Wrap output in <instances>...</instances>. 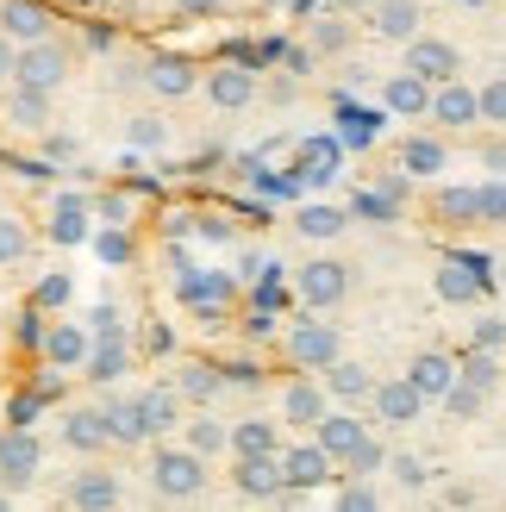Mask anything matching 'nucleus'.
<instances>
[{
	"label": "nucleus",
	"mask_w": 506,
	"mask_h": 512,
	"mask_svg": "<svg viewBox=\"0 0 506 512\" xmlns=\"http://www.w3.org/2000/svg\"><path fill=\"white\" fill-rule=\"evenodd\" d=\"M475 94H482V125H500L506 132V75H488Z\"/></svg>",
	"instance_id": "nucleus-48"
},
{
	"label": "nucleus",
	"mask_w": 506,
	"mask_h": 512,
	"mask_svg": "<svg viewBox=\"0 0 506 512\" xmlns=\"http://www.w3.org/2000/svg\"><path fill=\"white\" fill-rule=\"evenodd\" d=\"M338 7H375V0H338Z\"/></svg>",
	"instance_id": "nucleus-59"
},
{
	"label": "nucleus",
	"mask_w": 506,
	"mask_h": 512,
	"mask_svg": "<svg viewBox=\"0 0 506 512\" xmlns=\"http://www.w3.org/2000/svg\"><path fill=\"white\" fill-rule=\"evenodd\" d=\"M213 488V463L188 444H150V494L157 500H200Z\"/></svg>",
	"instance_id": "nucleus-1"
},
{
	"label": "nucleus",
	"mask_w": 506,
	"mask_h": 512,
	"mask_svg": "<svg viewBox=\"0 0 506 512\" xmlns=\"http://www.w3.org/2000/svg\"><path fill=\"white\" fill-rule=\"evenodd\" d=\"M63 7H94V0H63Z\"/></svg>",
	"instance_id": "nucleus-60"
},
{
	"label": "nucleus",
	"mask_w": 506,
	"mask_h": 512,
	"mask_svg": "<svg viewBox=\"0 0 506 512\" xmlns=\"http://www.w3.org/2000/svg\"><path fill=\"white\" fill-rule=\"evenodd\" d=\"M0 32L13 44H38L57 32V7L50 0H0Z\"/></svg>",
	"instance_id": "nucleus-23"
},
{
	"label": "nucleus",
	"mask_w": 506,
	"mask_h": 512,
	"mask_svg": "<svg viewBox=\"0 0 506 512\" xmlns=\"http://www.w3.org/2000/svg\"><path fill=\"white\" fill-rule=\"evenodd\" d=\"M175 388H182V400H188V406H213V400L225 394V369H219V363H207V356H188V363L175 369Z\"/></svg>",
	"instance_id": "nucleus-33"
},
{
	"label": "nucleus",
	"mask_w": 506,
	"mask_h": 512,
	"mask_svg": "<svg viewBox=\"0 0 506 512\" xmlns=\"http://www.w3.org/2000/svg\"><path fill=\"white\" fill-rule=\"evenodd\" d=\"M407 57H400V69H413V75H425V82H450V75H463V50L450 44V38H438V32H419V38H407L400 44Z\"/></svg>",
	"instance_id": "nucleus-11"
},
{
	"label": "nucleus",
	"mask_w": 506,
	"mask_h": 512,
	"mask_svg": "<svg viewBox=\"0 0 506 512\" xmlns=\"http://www.w3.org/2000/svg\"><path fill=\"white\" fill-rule=\"evenodd\" d=\"M175 294H182V306H194L200 319H225L238 306V275H225V269H182Z\"/></svg>",
	"instance_id": "nucleus-7"
},
{
	"label": "nucleus",
	"mask_w": 506,
	"mask_h": 512,
	"mask_svg": "<svg viewBox=\"0 0 506 512\" xmlns=\"http://www.w3.org/2000/svg\"><path fill=\"white\" fill-rule=\"evenodd\" d=\"M282 413H244V419H232V456H275L288 438H282Z\"/></svg>",
	"instance_id": "nucleus-27"
},
{
	"label": "nucleus",
	"mask_w": 506,
	"mask_h": 512,
	"mask_svg": "<svg viewBox=\"0 0 506 512\" xmlns=\"http://www.w3.org/2000/svg\"><path fill=\"white\" fill-rule=\"evenodd\" d=\"M369 32L382 44H407V38L425 32V7H419V0H375V7H369Z\"/></svg>",
	"instance_id": "nucleus-24"
},
{
	"label": "nucleus",
	"mask_w": 506,
	"mask_h": 512,
	"mask_svg": "<svg viewBox=\"0 0 506 512\" xmlns=\"http://www.w3.org/2000/svg\"><path fill=\"white\" fill-rule=\"evenodd\" d=\"M407 381H413V388L438 406L450 388H457V356H450V350H419L413 363H407Z\"/></svg>",
	"instance_id": "nucleus-29"
},
{
	"label": "nucleus",
	"mask_w": 506,
	"mask_h": 512,
	"mask_svg": "<svg viewBox=\"0 0 506 512\" xmlns=\"http://www.w3.org/2000/svg\"><path fill=\"white\" fill-rule=\"evenodd\" d=\"M475 344H482V350H500V344H506V325H500V319H482V325H475Z\"/></svg>",
	"instance_id": "nucleus-56"
},
{
	"label": "nucleus",
	"mask_w": 506,
	"mask_h": 512,
	"mask_svg": "<svg viewBox=\"0 0 506 512\" xmlns=\"http://www.w3.org/2000/svg\"><path fill=\"white\" fill-rule=\"evenodd\" d=\"M94 250L107 256V263H132V232H125V225H107V232H94Z\"/></svg>",
	"instance_id": "nucleus-49"
},
{
	"label": "nucleus",
	"mask_w": 506,
	"mask_h": 512,
	"mask_svg": "<svg viewBox=\"0 0 506 512\" xmlns=\"http://www.w3.org/2000/svg\"><path fill=\"white\" fill-rule=\"evenodd\" d=\"M119 500H125L119 469H100V463L75 469V475H69V488H63V506H82V512H113Z\"/></svg>",
	"instance_id": "nucleus-18"
},
{
	"label": "nucleus",
	"mask_w": 506,
	"mask_h": 512,
	"mask_svg": "<svg viewBox=\"0 0 506 512\" xmlns=\"http://www.w3.org/2000/svg\"><path fill=\"white\" fill-rule=\"evenodd\" d=\"M32 306H38V313H57V306H69V275L50 269L38 288H32Z\"/></svg>",
	"instance_id": "nucleus-47"
},
{
	"label": "nucleus",
	"mask_w": 506,
	"mask_h": 512,
	"mask_svg": "<svg viewBox=\"0 0 506 512\" xmlns=\"http://www.w3.org/2000/svg\"><path fill=\"white\" fill-rule=\"evenodd\" d=\"M125 369H132V344H125V338H94L82 375H88V381H100V388H113Z\"/></svg>",
	"instance_id": "nucleus-35"
},
{
	"label": "nucleus",
	"mask_w": 506,
	"mask_h": 512,
	"mask_svg": "<svg viewBox=\"0 0 506 512\" xmlns=\"http://www.w3.org/2000/svg\"><path fill=\"white\" fill-rule=\"evenodd\" d=\"M350 288H357V275H350L344 256H307V263L294 269V294H300V306H313V313H338L350 300Z\"/></svg>",
	"instance_id": "nucleus-4"
},
{
	"label": "nucleus",
	"mask_w": 506,
	"mask_h": 512,
	"mask_svg": "<svg viewBox=\"0 0 506 512\" xmlns=\"http://www.w3.org/2000/svg\"><path fill=\"white\" fill-rule=\"evenodd\" d=\"M169 7L182 13V19H219V13H225V0H169Z\"/></svg>",
	"instance_id": "nucleus-53"
},
{
	"label": "nucleus",
	"mask_w": 506,
	"mask_h": 512,
	"mask_svg": "<svg viewBox=\"0 0 506 512\" xmlns=\"http://www.w3.org/2000/svg\"><path fill=\"white\" fill-rule=\"evenodd\" d=\"M57 419H63V425H57L63 450H75V456H100V450H113V438H107V413H100V400L63 406Z\"/></svg>",
	"instance_id": "nucleus-14"
},
{
	"label": "nucleus",
	"mask_w": 506,
	"mask_h": 512,
	"mask_svg": "<svg viewBox=\"0 0 506 512\" xmlns=\"http://www.w3.org/2000/svg\"><path fill=\"white\" fill-rule=\"evenodd\" d=\"M282 356H288V369H313V375H319L325 363H338V356H344V338H338L332 319L307 306V319H294V325L282 331Z\"/></svg>",
	"instance_id": "nucleus-3"
},
{
	"label": "nucleus",
	"mask_w": 506,
	"mask_h": 512,
	"mask_svg": "<svg viewBox=\"0 0 506 512\" xmlns=\"http://www.w3.org/2000/svg\"><path fill=\"white\" fill-rule=\"evenodd\" d=\"M13 63H19V44L0 32V88H13Z\"/></svg>",
	"instance_id": "nucleus-55"
},
{
	"label": "nucleus",
	"mask_w": 506,
	"mask_h": 512,
	"mask_svg": "<svg viewBox=\"0 0 506 512\" xmlns=\"http://www.w3.org/2000/svg\"><path fill=\"white\" fill-rule=\"evenodd\" d=\"M125 144L132 150H163L169 144V119L163 113H132L125 119Z\"/></svg>",
	"instance_id": "nucleus-39"
},
{
	"label": "nucleus",
	"mask_w": 506,
	"mask_h": 512,
	"mask_svg": "<svg viewBox=\"0 0 506 512\" xmlns=\"http://www.w3.org/2000/svg\"><path fill=\"white\" fill-rule=\"evenodd\" d=\"M338 163H344V138H307L294 150V169H300V182H313V188H325L338 175Z\"/></svg>",
	"instance_id": "nucleus-34"
},
{
	"label": "nucleus",
	"mask_w": 506,
	"mask_h": 512,
	"mask_svg": "<svg viewBox=\"0 0 506 512\" xmlns=\"http://www.w3.org/2000/svg\"><path fill=\"white\" fill-rule=\"evenodd\" d=\"M338 475V463L325 456V444L313 438H300V444H282V481H288V494H313V488H325V481Z\"/></svg>",
	"instance_id": "nucleus-9"
},
{
	"label": "nucleus",
	"mask_w": 506,
	"mask_h": 512,
	"mask_svg": "<svg viewBox=\"0 0 506 512\" xmlns=\"http://www.w3.org/2000/svg\"><path fill=\"white\" fill-rule=\"evenodd\" d=\"M475 225H506V182L475 188Z\"/></svg>",
	"instance_id": "nucleus-46"
},
{
	"label": "nucleus",
	"mask_w": 506,
	"mask_h": 512,
	"mask_svg": "<svg viewBox=\"0 0 506 512\" xmlns=\"http://www.w3.org/2000/svg\"><path fill=\"white\" fill-rule=\"evenodd\" d=\"M200 94L213 100L219 113H244L250 100H257V69L250 63H213V69H200Z\"/></svg>",
	"instance_id": "nucleus-10"
},
{
	"label": "nucleus",
	"mask_w": 506,
	"mask_h": 512,
	"mask_svg": "<svg viewBox=\"0 0 506 512\" xmlns=\"http://www.w3.org/2000/svg\"><path fill=\"white\" fill-rule=\"evenodd\" d=\"M482 281H488V263L450 250L444 263H438V275H432V288H438L444 306H475V300H482Z\"/></svg>",
	"instance_id": "nucleus-17"
},
{
	"label": "nucleus",
	"mask_w": 506,
	"mask_h": 512,
	"mask_svg": "<svg viewBox=\"0 0 506 512\" xmlns=\"http://www.w3.org/2000/svg\"><path fill=\"white\" fill-rule=\"evenodd\" d=\"M32 244H38L32 219H25V213H7V207H0V269L25 263V256H32Z\"/></svg>",
	"instance_id": "nucleus-36"
},
{
	"label": "nucleus",
	"mask_w": 506,
	"mask_h": 512,
	"mask_svg": "<svg viewBox=\"0 0 506 512\" xmlns=\"http://www.w3.org/2000/svg\"><path fill=\"white\" fill-rule=\"evenodd\" d=\"M438 125V132H469V125H482V94H475L463 75H450V82L432 88V113H425Z\"/></svg>",
	"instance_id": "nucleus-13"
},
{
	"label": "nucleus",
	"mask_w": 506,
	"mask_h": 512,
	"mask_svg": "<svg viewBox=\"0 0 506 512\" xmlns=\"http://www.w3.org/2000/svg\"><path fill=\"white\" fill-rule=\"evenodd\" d=\"M313 438H319V444H325V456H332V463L344 469L350 456H357V444L369 438V419H357L350 406H338V400H332V413L313 425Z\"/></svg>",
	"instance_id": "nucleus-22"
},
{
	"label": "nucleus",
	"mask_w": 506,
	"mask_h": 512,
	"mask_svg": "<svg viewBox=\"0 0 506 512\" xmlns=\"http://www.w3.org/2000/svg\"><path fill=\"white\" fill-rule=\"evenodd\" d=\"M88 331H94V338H125V313H119L113 300H100L94 319H88Z\"/></svg>",
	"instance_id": "nucleus-51"
},
{
	"label": "nucleus",
	"mask_w": 506,
	"mask_h": 512,
	"mask_svg": "<svg viewBox=\"0 0 506 512\" xmlns=\"http://www.w3.org/2000/svg\"><path fill=\"white\" fill-rule=\"evenodd\" d=\"M457 375L475 381L482 394H494V388H500V350H482V344H475L469 356H457Z\"/></svg>",
	"instance_id": "nucleus-38"
},
{
	"label": "nucleus",
	"mask_w": 506,
	"mask_h": 512,
	"mask_svg": "<svg viewBox=\"0 0 506 512\" xmlns=\"http://www.w3.org/2000/svg\"><path fill=\"white\" fill-rule=\"evenodd\" d=\"M44 469V444H38V431L32 425H7L0 431V481H7L13 494H25L38 481Z\"/></svg>",
	"instance_id": "nucleus-8"
},
{
	"label": "nucleus",
	"mask_w": 506,
	"mask_h": 512,
	"mask_svg": "<svg viewBox=\"0 0 506 512\" xmlns=\"http://www.w3.org/2000/svg\"><path fill=\"white\" fill-rule=\"evenodd\" d=\"M438 406H444L450 419H463V425H469V419H482V413H488V394L475 388V381H463V375H457V388H450Z\"/></svg>",
	"instance_id": "nucleus-41"
},
{
	"label": "nucleus",
	"mask_w": 506,
	"mask_h": 512,
	"mask_svg": "<svg viewBox=\"0 0 506 512\" xmlns=\"http://www.w3.org/2000/svg\"><path fill=\"white\" fill-rule=\"evenodd\" d=\"M138 413H144V431H150V444L169 438V431H182L188 419V400L175 381H150V388H138Z\"/></svg>",
	"instance_id": "nucleus-19"
},
{
	"label": "nucleus",
	"mask_w": 506,
	"mask_h": 512,
	"mask_svg": "<svg viewBox=\"0 0 506 512\" xmlns=\"http://www.w3.org/2000/svg\"><path fill=\"white\" fill-rule=\"evenodd\" d=\"M294 232L307 244H332L350 232V207H332V200H307V207L294 213Z\"/></svg>",
	"instance_id": "nucleus-32"
},
{
	"label": "nucleus",
	"mask_w": 506,
	"mask_h": 512,
	"mask_svg": "<svg viewBox=\"0 0 506 512\" xmlns=\"http://www.w3.org/2000/svg\"><path fill=\"white\" fill-rule=\"evenodd\" d=\"M94 219L100 225H132V200L125 194H94Z\"/></svg>",
	"instance_id": "nucleus-50"
},
{
	"label": "nucleus",
	"mask_w": 506,
	"mask_h": 512,
	"mask_svg": "<svg viewBox=\"0 0 506 512\" xmlns=\"http://www.w3.org/2000/svg\"><path fill=\"white\" fill-rule=\"evenodd\" d=\"M182 444L200 450L207 463H219V456H232V419H219L213 406H194V413L182 419Z\"/></svg>",
	"instance_id": "nucleus-26"
},
{
	"label": "nucleus",
	"mask_w": 506,
	"mask_h": 512,
	"mask_svg": "<svg viewBox=\"0 0 506 512\" xmlns=\"http://www.w3.org/2000/svg\"><path fill=\"white\" fill-rule=\"evenodd\" d=\"M338 138L344 144H375V138H382V119H375V113H363V107H338Z\"/></svg>",
	"instance_id": "nucleus-44"
},
{
	"label": "nucleus",
	"mask_w": 506,
	"mask_h": 512,
	"mask_svg": "<svg viewBox=\"0 0 506 512\" xmlns=\"http://www.w3.org/2000/svg\"><path fill=\"white\" fill-rule=\"evenodd\" d=\"M275 413H282L288 431H313L325 413H332V394H325V381L313 369H294L282 381V400H275Z\"/></svg>",
	"instance_id": "nucleus-6"
},
{
	"label": "nucleus",
	"mask_w": 506,
	"mask_h": 512,
	"mask_svg": "<svg viewBox=\"0 0 506 512\" xmlns=\"http://www.w3.org/2000/svg\"><path fill=\"white\" fill-rule=\"evenodd\" d=\"M100 413H107V438L119 450H144L150 444L144 413H138V394H107V400H100Z\"/></svg>",
	"instance_id": "nucleus-31"
},
{
	"label": "nucleus",
	"mask_w": 506,
	"mask_h": 512,
	"mask_svg": "<svg viewBox=\"0 0 506 512\" xmlns=\"http://www.w3.org/2000/svg\"><path fill=\"white\" fill-rule=\"evenodd\" d=\"M425 213H432V225H450V232H463V225H475V188H438Z\"/></svg>",
	"instance_id": "nucleus-37"
},
{
	"label": "nucleus",
	"mask_w": 506,
	"mask_h": 512,
	"mask_svg": "<svg viewBox=\"0 0 506 512\" xmlns=\"http://www.w3.org/2000/svg\"><path fill=\"white\" fill-rule=\"evenodd\" d=\"M144 88L157 100H188V94H200V63L157 50V57H144Z\"/></svg>",
	"instance_id": "nucleus-20"
},
{
	"label": "nucleus",
	"mask_w": 506,
	"mask_h": 512,
	"mask_svg": "<svg viewBox=\"0 0 506 512\" xmlns=\"http://www.w3.org/2000/svg\"><path fill=\"white\" fill-rule=\"evenodd\" d=\"M382 469H388V444H382V438L369 431V438L357 444V456H350V463H344L338 475H382Z\"/></svg>",
	"instance_id": "nucleus-45"
},
{
	"label": "nucleus",
	"mask_w": 506,
	"mask_h": 512,
	"mask_svg": "<svg viewBox=\"0 0 506 512\" xmlns=\"http://www.w3.org/2000/svg\"><path fill=\"white\" fill-rule=\"evenodd\" d=\"M500 288H506V256H500Z\"/></svg>",
	"instance_id": "nucleus-61"
},
{
	"label": "nucleus",
	"mask_w": 506,
	"mask_h": 512,
	"mask_svg": "<svg viewBox=\"0 0 506 512\" xmlns=\"http://www.w3.org/2000/svg\"><path fill=\"white\" fill-rule=\"evenodd\" d=\"M244 331H250V338H275V306H250V319H244Z\"/></svg>",
	"instance_id": "nucleus-54"
},
{
	"label": "nucleus",
	"mask_w": 506,
	"mask_h": 512,
	"mask_svg": "<svg viewBox=\"0 0 506 512\" xmlns=\"http://www.w3.org/2000/svg\"><path fill=\"white\" fill-rule=\"evenodd\" d=\"M88 350H94V331H88V325H75V319H50V325H44L38 356H44L50 369H82Z\"/></svg>",
	"instance_id": "nucleus-21"
},
{
	"label": "nucleus",
	"mask_w": 506,
	"mask_h": 512,
	"mask_svg": "<svg viewBox=\"0 0 506 512\" xmlns=\"http://www.w3.org/2000/svg\"><path fill=\"white\" fill-rule=\"evenodd\" d=\"M69 75H75V44H69L63 32H50V38H38V44H19V63H13V82H19V88L57 94Z\"/></svg>",
	"instance_id": "nucleus-2"
},
{
	"label": "nucleus",
	"mask_w": 506,
	"mask_h": 512,
	"mask_svg": "<svg viewBox=\"0 0 506 512\" xmlns=\"http://www.w3.org/2000/svg\"><path fill=\"white\" fill-rule=\"evenodd\" d=\"M375 506H382L375 475H344V481H338V512H375Z\"/></svg>",
	"instance_id": "nucleus-40"
},
{
	"label": "nucleus",
	"mask_w": 506,
	"mask_h": 512,
	"mask_svg": "<svg viewBox=\"0 0 506 512\" xmlns=\"http://www.w3.org/2000/svg\"><path fill=\"white\" fill-rule=\"evenodd\" d=\"M232 494L244 500H282L288 494V481H282V450L275 456H232Z\"/></svg>",
	"instance_id": "nucleus-16"
},
{
	"label": "nucleus",
	"mask_w": 506,
	"mask_h": 512,
	"mask_svg": "<svg viewBox=\"0 0 506 512\" xmlns=\"http://www.w3.org/2000/svg\"><path fill=\"white\" fill-rule=\"evenodd\" d=\"M94 194H50V207H44V238L50 244H63V250H75V244H94Z\"/></svg>",
	"instance_id": "nucleus-5"
},
{
	"label": "nucleus",
	"mask_w": 506,
	"mask_h": 512,
	"mask_svg": "<svg viewBox=\"0 0 506 512\" xmlns=\"http://www.w3.org/2000/svg\"><path fill=\"white\" fill-rule=\"evenodd\" d=\"M38 144H44V157H50V163H75V157H82V144H75L69 132H57V125H50Z\"/></svg>",
	"instance_id": "nucleus-52"
},
{
	"label": "nucleus",
	"mask_w": 506,
	"mask_h": 512,
	"mask_svg": "<svg viewBox=\"0 0 506 512\" xmlns=\"http://www.w3.org/2000/svg\"><path fill=\"white\" fill-rule=\"evenodd\" d=\"M319 381H325V394H332L338 406H363V400L375 394V375H369V363H357V356H338V363H325Z\"/></svg>",
	"instance_id": "nucleus-28"
},
{
	"label": "nucleus",
	"mask_w": 506,
	"mask_h": 512,
	"mask_svg": "<svg viewBox=\"0 0 506 512\" xmlns=\"http://www.w3.org/2000/svg\"><path fill=\"white\" fill-rule=\"evenodd\" d=\"M382 113H394V119H425V113H432V82L413 75V69H394L388 82H382Z\"/></svg>",
	"instance_id": "nucleus-25"
},
{
	"label": "nucleus",
	"mask_w": 506,
	"mask_h": 512,
	"mask_svg": "<svg viewBox=\"0 0 506 512\" xmlns=\"http://www.w3.org/2000/svg\"><path fill=\"white\" fill-rule=\"evenodd\" d=\"M307 50L313 57H338V50H350V19H313Z\"/></svg>",
	"instance_id": "nucleus-43"
},
{
	"label": "nucleus",
	"mask_w": 506,
	"mask_h": 512,
	"mask_svg": "<svg viewBox=\"0 0 506 512\" xmlns=\"http://www.w3.org/2000/svg\"><path fill=\"white\" fill-rule=\"evenodd\" d=\"M225 388H257V363H225Z\"/></svg>",
	"instance_id": "nucleus-57"
},
{
	"label": "nucleus",
	"mask_w": 506,
	"mask_h": 512,
	"mask_svg": "<svg viewBox=\"0 0 506 512\" xmlns=\"http://www.w3.org/2000/svg\"><path fill=\"white\" fill-rule=\"evenodd\" d=\"M369 406H375V425H388V431H407V425H419L425 419V400L407 375H394V381H375V394H369Z\"/></svg>",
	"instance_id": "nucleus-12"
},
{
	"label": "nucleus",
	"mask_w": 506,
	"mask_h": 512,
	"mask_svg": "<svg viewBox=\"0 0 506 512\" xmlns=\"http://www.w3.org/2000/svg\"><path fill=\"white\" fill-rule=\"evenodd\" d=\"M388 475H394V488H407V494H425V481H432L425 456H413V450H388Z\"/></svg>",
	"instance_id": "nucleus-42"
},
{
	"label": "nucleus",
	"mask_w": 506,
	"mask_h": 512,
	"mask_svg": "<svg viewBox=\"0 0 506 512\" xmlns=\"http://www.w3.org/2000/svg\"><path fill=\"white\" fill-rule=\"evenodd\" d=\"M13 500H19V494H13V488H7V481H0V506H13Z\"/></svg>",
	"instance_id": "nucleus-58"
},
{
	"label": "nucleus",
	"mask_w": 506,
	"mask_h": 512,
	"mask_svg": "<svg viewBox=\"0 0 506 512\" xmlns=\"http://www.w3.org/2000/svg\"><path fill=\"white\" fill-rule=\"evenodd\" d=\"M7 132L13 138H44L50 132V119H57V94H44V88H7Z\"/></svg>",
	"instance_id": "nucleus-15"
},
{
	"label": "nucleus",
	"mask_w": 506,
	"mask_h": 512,
	"mask_svg": "<svg viewBox=\"0 0 506 512\" xmlns=\"http://www.w3.org/2000/svg\"><path fill=\"white\" fill-rule=\"evenodd\" d=\"M438 169H450V144L438 138V125H432V132H413L407 144H400V175H413V182H432Z\"/></svg>",
	"instance_id": "nucleus-30"
}]
</instances>
